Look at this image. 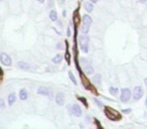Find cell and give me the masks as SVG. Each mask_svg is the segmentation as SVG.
Here are the masks:
<instances>
[{
	"label": "cell",
	"mask_w": 147,
	"mask_h": 129,
	"mask_svg": "<svg viewBox=\"0 0 147 129\" xmlns=\"http://www.w3.org/2000/svg\"><path fill=\"white\" fill-rule=\"evenodd\" d=\"M104 111H105L106 117H107L109 120H111V121H118V120H120V119L122 118L121 114H120L118 111H116L115 109L111 108V107H107V106H106V107L104 108Z\"/></svg>",
	"instance_id": "1"
},
{
	"label": "cell",
	"mask_w": 147,
	"mask_h": 129,
	"mask_svg": "<svg viewBox=\"0 0 147 129\" xmlns=\"http://www.w3.org/2000/svg\"><path fill=\"white\" fill-rule=\"evenodd\" d=\"M79 40H80V46H81L82 50L87 53L89 51V37L86 34H83L80 36Z\"/></svg>",
	"instance_id": "2"
},
{
	"label": "cell",
	"mask_w": 147,
	"mask_h": 129,
	"mask_svg": "<svg viewBox=\"0 0 147 129\" xmlns=\"http://www.w3.org/2000/svg\"><path fill=\"white\" fill-rule=\"evenodd\" d=\"M130 98H131V91H130L129 89H127V88L122 89V90H121L120 100H121L122 102L126 103V102H128V101L130 100Z\"/></svg>",
	"instance_id": "3"
},
{
	"label": "cell",
	"mask_w": 147,
	"mask_h": 129,
	"mask_svg": "<svg viewBox=\"0 0 147 129\" xmlns=\"http://www.w3.org/2000/svg\"><path fill=\"white\" fill-rule=\"evenodd\" d=\"M0 60H1V62L3 64H5V66H7V67H10L11 63H12L11 57L7 53H5V52H1V53H0Z\"/></svg>",
	"instance_id": "4"
},
{
	"label": "cell",
	"mask_w": 147,
	"mask_h": 129,
	"mask_svg": "<svg viewBox=\"0 0 147 129\" xmlns=\"http://www.w3.org/2000/svg\"><path fill=\"white\" fill-rule=\"evenodd\" d=\"M142 96H143V89H142V87H140V86L135 87L134 90H133V99L137 101V100H140L142 98Z\"/></svg>",
	"instance_id": "5"
},
{
	"label": "cell",
	"mask_w": 147,
	"mask_h": 129,
	"mask_svg": "<svg viewBox=\"0 0 147 129\" xmlns=\"http://www.w3.org/2000/svg\"><path fill=\"white\" fill-rule=\"evenodd\" d=\"M71 113H72L74 115H75L76 117H81V116L83 115L82 109H81L80 106L77 105V104H74V105L71 106Z\"/></svg>",
	"instance_id": "6"
},
{
	"label": "cell",
	"mask_w": 147,
	"mask_h": 129,
	"mask_svg": "<svg viewBox=\"0 0 147 129\" xmlns=\"http://www.w3.org/2000/svg\"><path fill=\"white\" fill-rule=\"evenodd\" d=\"M55 102L58 106H62L64 104V94L62 92H58L55 95Z\"/></svg>",
	"instance_id": "7"
},
{
	"label": "cell",
	"mask_w": 147,
	"mask_h": 129,
	"mask_svg": "<svg viewBox=\"0 0 147 129\" xmlns=\"http://www.w3.org/2000/svg\"><path fill=\"white\" fill-rule=\"evenodd\" d=\"M84 72H85L86 75H92V74L94 73V69H93V67H92L91 62L84 64Z\"/></svg>",
	"instance_id": "8"
},
{
	"label": "cell",
	"mask_w": 147,
	"mask_h": 129,
	"mask_svg": "<svg viewBox=\"0 0 147 129\" xmlns=\"http://www.w3.org/2000/svg\"><path fill=\"white\" fill-rule=\"evenodd\" d=\"M81 73V72H80ZM81 78H82V83H83V85H84V87L86 88V89H90L91 88V85H90V82H89V80L81 73Z\"/></svg>",
	"instance_id": "9"
},
{
	"label": "cell",
	"mask_w": 147,
	"mask_h": 129,
	"mask_svg": "<svg viewBox=\"0 0 147 129\" xmlns=\"http://www.w3.org/2000/svg\"><path fill=\"white\" fill-rule=\"evenodd\" d=\"M37 93L39 95H43V96H49V90L45 87H40L37 90Z\"/></svg>",
	"instance_id": "10"
},
{
	"label": "cell",
	"mask_w": 147,
	"mask_h": 129,
	"mask_svg": "<svg viewBox=\"0 0 147 129\" xmlns=\"http://www.w3.org/2000/svg\"><path fill=\"white\" fill-rule=\"evenodd\" d=\"M7 100H8V104H9V106H12V105L15 103V101H16V95H15V93H11V94H9Z\"/></svg>",
	"instance_id": "11"
},
{
	"label": "cell",
	"mask_w": 147,
	"mask_h": 129,
	"mask_svg": "<svg viewBox=\"0 0 147 129\" xmlns=\"http://www.w3.org/2000/svg\"><path fill=\"white\" fill-rule=\"evenodd\" d=\"M18 67L20 68V69H22V70H24V71H28V70H30V66L27 63V62H25V61H18Z\"/></svg>",
	"instance_id": "12"
},
{
	"label": "cell",
	"mask_w": 147,
	"mask_h": 129,
	"mask_svg": "<svg viewBox=\"0 0 147 129\" xmlns=\"http://www.w3.org/2000/svg\"><path fill=\"white\" fill-rule=\"evenodd\" d=\"M27 97H28L27 91H26L25 89H21V90L19 91V98H20V100L24 101V100H26V99H27Z\"/></svg>",
	"instance_id": "13"
},
{
	"label": "cell",
	"mask_w": 147,
	"mask_h": 129,
	"mask_svg": "<svg viewBox=\"0 0 147 129\" xmlns=\"http://www.w3.org/2000/svg\"><path fill=\"white\" fill-rule=\"evenodd\" d=\"M72 20H74V23L76 25H78L80 23V17H79V10L77 9L75 12H74V17H72Z\"/></svg>",
	"instance_id": "14"
},
{
	"label": "cell",
	"mask_w": 147,
	"mask_h": 129,
	"mask_svg": "<svg viewBox=\"0 0 147 129\" xmlns=\"http://www.w3.org/2000/svg\"><path fill=\"white\" fill-rule=\"evenodd\" d=\"M84 7H85L87 12H92L93 9H94V6H93V4L91 2H85L84 3Z\"/></svg>",
	"instance_id": "15"
},
{
	"label": "cell",
	"mask_w": 147,
	"mask_h": 129,
	"mask_svg": "<svg viewBox=\"0 0 147 129\" xmlns=\"http://www.w3.org/2000/svg\"><path fill=\"white\" fill-rule=\"evenodd\" d=\"M65 45H66V50H65V54H64V58L66 59V61H67V63L69 64L70 63V54H69V51H68V43H67V41H65Z\"/></svg>",
	"instance_id": "16"
},
{
	"label": "cell",
	"mask_w": 147,
	"mask_h": 129,
	"mask_svg": "<svg viewBox=\"0 0 147 129\" xmlns=\"http://www.w3.org/2000/svg\"><path fill=\"white\" fill-rule=\"evenodd\" d=\"M92 21H93V20H92V17H91L90 15L86 14V15L83 16V22H84L85 24H89V25H90V24L92 23Z\"/></svg>",
	"instance_id": "17"
},
{
	"label": "cell",
	"mask_w": 147,
	"mask_h": 129,
	"mask_svg": "<svg viewBox=\"0 0 147 129\" xmlns=\"http://www.w3.org/2000/svg\"><path fill=\"white\" fill-rule=\"evenodd\" d=\"M49 18H50V20H52V21H56V20H57V13H56L55 10H51V11L49 12Z\"/></svg>",
	"instance_id": "18"
},
{
	"label": "cell",
	"mask_w": 147,
	"mask_h": 129,
	"mask_svg": "<svg viewBox=\"0 0 147 129\" xmlns=\"http://www.w3.org/2000/svg\"><path fill=\"white\" fill-rule=\"evenodd\" d=\"M62 60V55L61 54H56L55 56L52 57V62L53 63H59Z\"/></svg>",
	"instance_id": "19"
},
{
	"label": "cell",
	"mask_w": 147,
	"mask_h": 129,
	"mask_svg": "<svg viewBox=\"0 0 147 129\" xmlns=\"http://www.w3.org/2000/svg\"><path fill=\"white\" fill-rule=\"evenodd\" d=\"M89 29H90V25L89 24H83L82 26H81V30H82V32L84 33V34H87L88 32H89Z\"/></svg>",
	"instance_id": "20"
},
{
	"label": "cell",
	"mask_w": 147,
	"mask_h": 129,
	"mask_svg": "<svg viewBox=\"0 0 147 129\" xmlns=\"http://www.w3.org/2000/svg\"><path fill=\"white\" fill-rule=\"evenodd\" d=\"M77 99L80 101V102H82L83 104H84V106L85 107H88L89 105H88V102H87V100H86V98L85 97H80V96H77Z\"/></svg>",
	"instance_id": "21"
},
{
	"label": "cell",
	"mask_w": 147,
	"mask_h": 129,
	"mask_svg": "<svg viewBox=\"0 0 147 129\" xmlns=\"http://www.w3.org/2000/svg\"><path fill=\"white\" fill-rule=\"evenodd\" d=\"M68 77H69V79L71 80V82L75 84V85L78 84V83H77V80H76V78H75V76H74V74H72L71 72H68Z\"/></svg>",
	"instance_id": "22"
},
{
	"label": "cell",
	"mask_w": 147,
	"mask_h": 129,
	"mask_svg": "<svg viewBox=\"0 0 147 129\" xmlns=\"http://www.w3.org/2000/svg\"><path fill=\"white\" fill-rule=\"evenodd\" d=\"M93 81H94L95 83H97V84H100V83H101V75L97 74V75L93 78Z\"/></svg>",
	"instance_id": "23"
},
{
	"label": "cell",
	"mask_w": 147,
	"mask_h": 129,
	"mask_svg": "<svg viewBox=\"0 0 147 129\" xmlns=\"http://www.w3.org/2000/svg\"><path fill=\"white\" fill-rule=\"evenodd\" d=\"M109 92H110L112 95L116 96V95L118 94V89H117V88H115V87H111V88L109 89Z\"/></svg>",
	"instance_id": "24"
},
{
	"label": "cell",
	"mask_w": 147,
	"mask_h": 129,
	"mask_svg": "<svg viewBox=\"0 0 147 129\" xmlns=\"http://www.w3.org/2000/svg\"><path fill=\"white\" fill-rule=\"evenodd\" d=\"M94 121H95V124L98 126V128H99V129H102V128H103V127H102V125L100 124V122H99V120H98V119H95Z\"/></svg>",
	"instance_id": "25"
},
{
	"label": "cell",
	"mask_w": 147,
	"mask_h": 129,
	"mask_svg": "<svg viewBox=\"0 0 147 129\" xmlns=\"http://www.w3.org/2000/svg\"><path fill=\"white\" fill-rule=\"evenodd\" d=\"M0 107L1 108H5V103L3 99H0Z\"/></svg>",
	"instance_id": "26"
},
{
	"label": "cell",
	"mask_w": 147,
	"mask_h": 129,
	"mask_svg": "<svg viewBox=\"0 0 147 129\" xmlns=\"http://www.w3.org/2000/svg\"><path fill=\"white\" fill-rule=\"evenodd\" d=\"M2 78H3V70L0 68V82L2 81Z\"/></svg>",
	"instance_id": "27"
},
{
	"label": "cell",
	"mask_w": 147,
	"mask_h": 129,
	"mask_svg": "<svg viewBox=\"0 0 147 129\" xmlns=\"http://www.w3.org/2000/svg\"><path fill=\"white\" fill-rule=\"evenodd\" d=\"M94 101H95V102L98 104V106H100V107H102V106H103V104H102V103H101V102H100L98 99H96V98H95V99H94Z\"/></svg>",
	"instance_id": "28"
},
{
	"label": "cell",
	"mask_w": 147,
	"mask_h": 129,
	"mask_svg": "<svg viewBox=\"0 0 147 129\" xmlns=\"http://www.w3.org/2000/svg\"><path fill=\"white\" fill-rule=\"evenodd\" d=\"M130 111H131V109H124V110H122L123 113H129Z\"/></svg>",
	"instance_id": "29"
},
{
	"label": "cell",
	"mask_w": 147,
	"mask_h": 129,
	"mask_svg": "<svg viewBox=\"0 0 147 129\" xmlns=\"http://www.w3.org/2000/svg\"><path fill=\"white\" fill-rule=\"evenodd\" d=\"M56 47H57L58 49H61V48H62V47H61V43H60V42H58V43L56 44Z\"/></svg>",
	"instance_id": "30"
},
{
	"label": "cell",
	"mask_w": 147,
	"mask_h": 129,
	"mask_svg": "<svg viewBox=\"0 0 147 129\" xmlns=\"http://www.w3.org/2000/svg\"><path fill=\"white\" fill-rule=\"evenodd\" d=\"M67 36H70V29H69V27L67 28Z\"/></svg>",
	"instance_id": "31"
},
{
	"label": "cell",
	"mask_w": 147,
	"mask_h": 129,
	"mask_svg": "<svg viewBox=\"0 0 147 129\" xmlns=\"http://www.w3.org/2000/svg\"><path fill=\"white\" fill-rule=\"evenodd\" d=\"M90 1H91L92 3H97V2L99 1V0H90Z\"/></svg>",
	"instance_id": "32"
},
{
	"label": "cell",
	"mask_w": 147,
	"mask_h": 129,
	"mask_svg": "<svg viewBox=\"0 0 147 129\" xmlns=\"http://www.w3.org/2000/svg\"><path fill=\"white\" fill-rule=\"evenodd\" d=\"M37 1L40 2V3H43V2H44V0H37Z\"/></svg>",
	"instance_id": "33"
},
{
	"label": "cell",
	"mask_w": 147,
	"mask_h": 129,
	"mask_svg": "<svg viewBox=\"0 0 147 129\" xmlns=\"http://www.w3.org/2000/svg\"><path fill=\"white\" fill-rule=\"evenodd\" d=\"M144 83H145V85H146V86H147V78H146V79H145V80H144Z\"/></svg>",
	"instance_id": "34"
},
{
	"label": "cell",
	"mask_w": 147,
	"mask_h": 129,
	"mask_svg": "<svg viewBox=\"0 0 147 129\" xmlns=\"http://www.w3.org/2000/svg\"><path fill=\"white\" fill-rule=\"evenodd\" d=\"M145 105L147 106V98H146V100H145Z\"/></svg>",
	"instance_id": "35"
},
{
	"label": "cell",
	"mask_w": 147,
	"mask_h": 129,
	"mask_svg": "<svg viewBox=\"0 0 147 129\" xmlns=\"http://www.w3.org/2000/svg\"><path fill=\"white\" fill-rule=\"evenodd\" d=\"M61 2H64V0H61Z\"/></svg>",
	"instance_id": "36"
},
{
	"label": "cell",
	"mask_w": 147,
	"mask_h": 129,
	"mask_svg": "<svg viewBox=\"0 0 147 129\" xmlns=\"http://www.w3.org/2000/svg\"><path fill=\"white\" fill-rule=\"evenodd\" d=\"M2 1H3V0H0V2H2Z\"/></svg>",
	"instance_id": "37"
}]
</instances>
